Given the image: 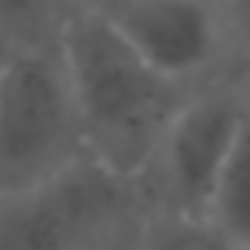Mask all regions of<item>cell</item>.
<instances>
[{
  "label": "cell",
  "instance_id": "6da1fadb",
  "mask_svg": "<svg viewBox=\"0 0 250 250\" xmlns=\"http://www.w3.org/2000/svg\"><path fill=\"white\" fill-rule=\"evenodd\" d=\"M59 55L74 88L88 158L140 184L166 125L195 88L173 85L147 66L96 8H78L59 33Z\"/></svg>",
  "mask_w": 250,
  "mask_h": 250
},
{
  "label": "cell",
  "instance_id": "7a4b0ae2",
  "mask_svg": "<svg viewBox=\"0 0 250 250\" xmlns=\"http://www.w3.org/2000/svg\"><path fill=\"white\" fill-rule=\"evenodd\" d=\"M81 162L85 129L59 44L19 48L0 78V199L37 191Z\"/></svg>",
  "mask_w": 250,
  "mask_h": 250
},
{
  "label": "cell",
  "instance_id": "3957f363",
  "mask_svg": "<svg viewBox=\"0 0 250 250\" xmlns=\"http://www.w3.org/2000/svg\"><path fill=\"white\" fill-rule=\"evenodd\" d=\"M247 110L250 88L239 74H225L180 103L140 180L147 210H173L206 221Z\"/></svg>",
  "mask_w": 250,
  "mask_h": 250
},
{
  "label": "cell",
  "instance_id": "277c9868",
  "mask_svg": "<svg viewBox=\"0 0 250 250\" xmlns=\"http://www.w3.org/2000/svg\"><path fill=\"white\" fill-rule=\"evenodd\" d=\"M144 210L140 184L88 158L37 191L0 199V250H85L103 228Z\"/></svg>",
  "mask_w": 250,
  "mask_h": 250
},
{
  "label": "cell",
  "instance_id": "5b68a950",
  "mask_svg": "<svg viewBox=\"0 0 250 250\" xmlns=\"http://www.w3.org/2000/svg\"><path fill=\"white\" fill-rule=\"evenodd\" d=\"M103 15L173 85L203 88L225 78L221 66L232 52L221 0H125Z\"/></svg>",
  "mask_w": 250,
  "mask_h": 250
},
{
  "label": "cell",
  "instance_id": "8992f818",
  "mask_svg": "<svg viewBox=\"0 0 250 250\" xmlns=\"http://www.w3.org/2000/svg\"><path fill=\"white\" fill-rule=\"evenodd\" d=\"M206 221L225 243H250V110L232 147V158L221 173Z\"/></svg>",
  "mask_w": 250,
  "mask_h": 250
},
{
  "label": "cell",
  "instance_id": "52a82bcc",
  "mask_svg": "<svg viewBox=\"0 0 250 250\" xmlns=\"http://www.w3.org/2000/svg\"><path fill=\"white\" fill-rule=\"evenodd\" d=\"M74 11L78 0H0V30L19 48L59 44V33Z\"/></svg>",
  "mask_w": 250,
  "mask_h": 250
},
{
  "label": "cell",
  "instance_id": "ba28073f",
  "mask_svg": "<svg viewBox=\"0 0 250 250\" xmlns=\"http://www.w3.org/2000/svg\"><path fill=\"white\" fill-rule=\"evenodd\" d=\"M144 250H228V243L203 217L144 210Z\"/></svg>",
  "mask_w": 250,
  "mask_h": 250
},
{
  "label": "cell",
  "instance_id": "9c48e42d",
  "mask_svg": "<svg viewBox=\"0 0 250 250\" xmlns=\"http://www.w3.org/2000/svg\"><path fill=\"white\" fill-rule=\"evenodd\" d=\"M221 19L232 59L250 70V0H221Z\"/></svg>",
  "mask_w": 250,
  "mask_h": 250
},
{
  "label": "cell",
  "instance_id": "30bf717a",
  "mask_svg": "<svg viewBox=\"0 0 250 250\" xmlns=\"http://www.w3.org/2000/svg\"><path fill=\"white\" fill-rule=\"evenodd\" d=\"M85 250H144V213H133V217L103 228Z\"/></svg>",
  "mask_w": 250,
  "mask_h": 250
},
{
  "label": "cell",
  "instance_id": "8fae6325",
  "mask_svg": "<svg viewBox=\"0 0 250 250\" xmlns=\"http://www.w3.org/2000/svg\"><path fill=\"white\" fill-rule=\"evenodd\" d=\"M15 52H19V44L8 37V33L0 30V78H4V70L11 66V59H15Z\"/></svg>",
  "mask_w": 250,
  "mask_h": 250
},
{
  "label": "cell",
  "instance_id": "7c38bea8",
  "mask_svg": "<svg viewBox=\"0 0 250 250\" xmlns=\"http://www.w3.org/2000/svg\"><path fill=\"white\" fill-rule=\"evenodd\" d=\"M118 4H125V0H78V8H96V11H110Z\"/></svg>",
  "mask_w": 250,
  "mask_h": 250
},
{
  "label": "cell",
  "instance_id": "4fadbf2b",
  "mask_svg": "<svg viewBox=\"0 0 250 250\" xmlns=\"http://www.w3.org/2000/svg\"><path fill=\"white\" fill-rule=\"evenodd\" d=\"M228 250H250V243H228Z\"/></svg>",
  "mask_w": 250,
  "mask_h": 250
},
{
  "label": "cell",
  "instance_id": "5bb4252c",
  "mask_svg": "<svg viewBox=\"0 0 250 250\" xmlns=\"http://www.w3.org/2000/svg\"><path fill=\"white\" fill-rule=\"evenodd\" d=\"M243 81H247V88H250V70H247V74H243Z\"/></svg>",
  "mask_w": 250,
  "mask_h": 250
}]
</instances>
